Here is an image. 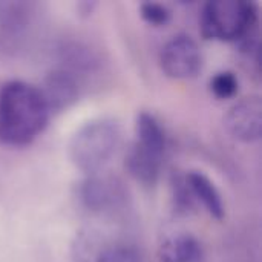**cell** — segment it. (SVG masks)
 Wrapping results in <instances>:
<instances>
[{
	"label": "cell",
	"instance_id": "obj_1",
	"mask_svg": "<svg viewBox=\"0 0 262 262\" xmlns=\"http://www.w3.org/2000/svg\"><path fill=\"white\" fill-rule=\"evenodd\" d=\"M51 112L37 86L12 80L0 89V143L26 146L46 127Z\"/></svg>",
	"mask_w": 262,
	"mask_h": 262
},
{
	"label": "cell",
	"instance_id": "obj_2",
	"mask_svg": "<svg viewBox=\"0 0 262 262\" xmlns=\"http://www.w3.org/2000/svg\"><path fill=\"white\" fill-rule=\"evenodd\" d=\"M121 144V127L115 120L95 118L84 123L69 141L74 166L88 175L98 173Z\"/></svg>",
	"mask_w": 262,
	"mask_h": 262
},
{
	"label": "cell",
	"instance_id": "obj_3",
	"mask_svg": "<svg viewBox=\"0 0 262 262\" xmlns=\"http://www.w3.org/2000/svg\"><path fill=\"white\" fill-rule=\"evenodd\" d=\"M258 23V8L252 2L213 0L201 12V32L207 38L235 41L252 35Z\"/></svg>",
	"mask_w": 262,
	"mask_h": 262
},
{
	"label": "cell",
	"instance_id": "obj_4",
	"mask_svg": "<svg viewBox=\"0 0 262 262\" xmlns=\"http://www.w3.org/2000/svg\"><path fill=\"white\" fill-rule=\"evenodd\" d=\"M160 63L169 77L187 80L196 77L203 69V52L192 37L180 34L163 46Z\"/></svg>",
	"mask_w": 262,
	"mask_h": 262
},
{
	"label": "cell",
	"instance_id": "obj_5",
	"mask_svg": "<svg viewBox=\"0 0 262 262\" xmlns=\"http://www.w3.org/2000/svg\"><path fill=\"white\" fill-rule=\"evenodd\" d=\"M126 196L127 192L120 180L109 175H100V172L88 175L78 187V198L81 204L95 213L112 212L121 207Z\"/></svg>",
	"mask_w": 262,
	"mask_h": 262
},
{
	"label": "cell",
	"instance_id": "obj_6",
	"mask_svg": "<svg viewBox=\"0 0 262 262\" xmlns=\"http://www.w3.org/2000/svg\"><path fill=\"white\" fill-rule=\"evenodd\" d=\"M227 130L239 141L252 143L261 138L262 101L258 95L246 97L235 103L224 118Z\"/></svg>",
	"mask_w": 262,
	"mask_h": 262
},
{
	"label": "cell",
	"instance_id": "obj_7",
	"mask_svg": "<svg viewBox=\"0 0 262 262\" xmlns=\"http://www.w3.org/2000/svg\"><path fill=\"white\" fill-rule=\"evenodd\" d=\"M49 112H61L68 109L80 94V86L75 72L66 68H57L48 72L41 88H38Z\"/></svg>",
	"mask_w": 262,
	"mask_h": 262
},
{
	"label": "cell",
	"instance_id": "obj_8",
	"mask_svg": "<svg viewBox=\"0 0 262 262\" xmlns=\"http://www.w3.org/2000/svg\"><path fill=\"white\" fill-rule=\"evenodd\" d=\"M163 154L137 144L135 141L126 154L127 172L143 184H155L163 166Z\"/></svg>",
	"mask_w": 262,
	"mask_h": 262
},
{
	"label": "cell",
	"instance_id": "obj_9",
	"mask_svg": "<svg viewBox=\"0 0 262 262\" xmlns=\"http://www.w3.org/2000/svg\"><path fill=\"white\" fill-rule=\"evenodd\" d=\"M189 189L195 201H200L204 209L216 220H223L226 209L221 192L215 186V183L204 173L198 170H192L186 175Z\"/></svg>",
	"mask_w": 262,
	"mask_h": 262
},
{
	"label": "cell",
	"instance_id": "obj_10",
	"mask_svg": "<svg viewBox=\"0 0 262 262\" xmlns=\"http://www.w3.org/2000/svg\"><path fill=\"white\" fill-rule=\"evenodd\" d=\"M160 262H203L204 250L201 243L189 235H177L166 239L158 252Z\"/></svg>",
	"mask_w": 262,
	"mask_h": 262
},
{
	"label": "cell",
	"instance_id": "obj_11",
	"mask_svg": "<svg viewBox=\"0 0 262 262\" xmlns=\"http://www.w3.org/2000/svg\"><path fill=\"white\" fill-rule=\"evenodd\" d=\"M111 244L104 235L95 229L77 232L71 244V258L74 262H101Z\"/></svg>",
	"mask_w": 262,
	"mask_h": 262
},
{
	"label": "cell",
	"instance_id": "obj_12",
	"mask_svg": "<svg viewBox=\"0 0 262 262\" xmlns=\"http://www.w3.org/2000/svg\"><path fill=\"white\" fill-rule=\"evenodd\" d=\"M35 15V3L20 0L0 2V28L11 34H18L28 28Z\"/></svg>",
	"mask_w": 262,
	"mask_h": 262
},
{
	"label": "cell",
	"instance_id": "obj_13",
	"mask_svg": "<svg viewBox=\"0 0 262 262\" xmlns=\"http://www.w3.org/2000/svg\"><path fill=\"white\" fill-rule=\"evenodd\" d=\"M135 143L164 155L167 144L166 132L154 115L147 112L138 114L135 121Z\"/></svg>",
	"mask_w": 262,
	"mask_h": 262
},
{
	"label": "cell",
	"instance_id": "obj_14",
	"mask_svg": "<svg viewBox=\"0 0 262 262\" xmlns=\"http://www.w3.org/2000/svg\"><path fill=\"white\" fill-rule=\"evenodd\" d=\"M238 86H239L238 78L230 71L218 72L210 80V91L213 92L215 97H218L221 100L232 98L238 92Z\"/></svg>",
	"mask_w": 262,
	"mask_h": 262
},
{
	"label": "cell",
	"instance_id": "obj_15",
	"mask_svg": "<svg viewBox=\"0 0 262 262\" xmlns=\"http://www.w3.org/2000/svg\"><path fill=\"white\" fill-rule=\"evenodd\" d=\"M140 14L141 17L154 25V26H163V25H167L169 20H170V9L163 5V3H157V2H146V3H141L140 6Z\"/></svg>",
	"mask_w": 262,
	"mask_h": 262
},
{
	"label": "cell",
	"instance_id": "obj_16",
	"mask_svg": "<svg viewBox=\"0 0 262 262\" xmlns=\"http://www.w3.org/2000/svg\"><path fill=\"white\" fill-rule=\"evenodd\" d=\"M173 201H175V209L178 212L187 213L193 207L195 200L192 196V192L189 189L186 177L173 181Z\"/></svg>",
	"mask_w": 262,
	"mask_h": 262
},
{
	"label": "cell",
	"instance_id": "obj_17",
	"mask_svg": "<svg viewBox=\"0 0 262 262\" xmlns=\"http://www.w3.org/2000/svg\"><path fill=\"white\" fill-rule=\"evenodd\" d=\"M101 262H141L140 253L130 246H111Z\"/></svg>",
	"mask_w": 262,
	"mask_h": 262
}]
</instances>
